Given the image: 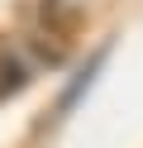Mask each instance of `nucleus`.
Returning <instances> with one entry per match:
<instances>
[{"label":"nucleus","instance_id":"1","mask_svg":"<svg viewBox=\"0 0 143 148\" xmlns=\"http://www.w3.org/2000/svg\"><path fill=\"white\" fill-rule=\"evenodd\" d=\"M57 62V53L48 43H34V38H10L0 43V96L19 91L24 81H34L38 72H48Z\"/></svg>","mask_w":143,"mask_h":148},{"label":"nucleus","instance_id":"2","mask_svg":"<svg viewBox=\"0 0 143 148\" xmlns=\"http://www.w3.org/2000/svg\"><path fill=\"white\" fill-rule=\"evenodd\" d=\"M100 62H105V53H95V58H91V62H86V67H81V72H76V81H72V86H67V91H62V110H72V105H76V100H81V91H86V86H91V77H95V72H100Z\"/></svg>","mask_w":143,"mask_h":148}]
</instances>
